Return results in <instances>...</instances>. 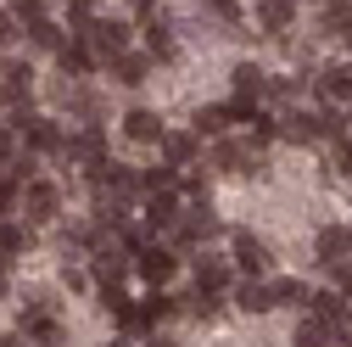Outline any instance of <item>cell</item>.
Wrapping results in <instances>:
<instances>
[{"label":"cell","instance_id":"7c38bea8","mask_svg":"<svg viewBox=\"0 0 352 347\" xmlns=\"http://www.w3.org/2000/svg\"><path fill=\"white\" fill-rule=\"evenodd\" d=\"M123 135L135 140V146H162V135H168V129H162V118H157L151 107H135V112L123 118Z\"/></svg>","mask_w":352,"mask_h":347},{"label":"cell","instance_id":"603a6c76","mask_svg":"<svg viewBox=\"0 0 352 347\" xmlns=\"http://www.w3.org/2000/svg\"><path fill=\"white\" fill-rule=\"evenodd\" d=\"M336 341H341V336H336L319 314H307V319L296 325V347H336Z\"/></svg>","mask_w":352,"mask_h":347},{"label":"cell","instance_id":"277c9868","mask_svg":"<svg viewBox=\"0 0 352 347\" xmlns=\"http://www.w3.org/2000/svg\"><path fill=\"white\" fill-rule=\"evenodd\" d=\"M0 78H6V84H0V101H6V112H12V118H23V112H28V101H34V67H28V62H12Z\"/></svg>","mask_w":352,"mask_h":347},{"label":"cell","instance_id":"52a82bcc","mask_svg":"<svg viewBox=\"0 0 352 347\" xmlns=\"http://www.w3.org/2000/svg\"><path fill=\"white\" fill-rule=\"evenodd\" d=\"M314 96H319L324 107L352 101V62H330V67H319V73H314Z\"/></svg>","mask_w":352,"mask_h":347},{"label":"cell","instance_id":"ee69618b","mask_svg":"<svg viewBox=\"0 0 352 347\" xmlns=\"http://www.w3.org/2000/svg\"><path fill=\"white\" fill-rule=\"evenodd\" d=\"M107 347H129V341H107Z\"/></svg>","mask_w":352,"mask_h":347},{"label":"cell","instance_id":"f1b7e54d","mask_svg":"<svg viewBox=\"0 0 352 347\" xmlns=\"http://www.w3.org/2000/svg\"><path fill=\"white\" fill-rule=\"evenodd\" d=\"M23 34H28V45H34V51H62V45H67V39H62V28H56L51 17H39V23H28Z\"/></svg>","mask_w":352,"mask_h":347},{"label":"cell","instance_id":"60d3db41","mask_svg":"<svg viewBox=\"0 0 352 347\" xmlns=\"http://www.w3.org/2000/svg\"><path fill=\"white\" fill-rule=\"evenodd\" d=\"M12 39H17V17H12V12H0V51H6Z\"/></svg>","mask_w":352,"mask_h":347},{"label":"cell","instance_id":"ab89813d","mask_svg":"<svg viewBox=\"0 0 352 347\" xmlns=\"http://www.w3.org/2000/svg\"><path fill=\"white\" fill-rule=\"evenodd\" d=\"M185 196H190V202H207V174H190V180H185Z\"/></svg>","mask_w":352,"mask_h":347},{"label":"cell","instance_id":"b9f144b4","mask_svg":"<svg viewBox=\"0 0 352 347\" xmlns=\"http://www.w3.org/2000/svg\"><path fill=\"white\" fill-rule=\"evenodd\" d=\"M0 347H28V336H23V330H12V336H0Z\"/></svg>","mask_w":352,"mask_h":347},{"label":"cell","instance_id":"74e56055","mask_svg":"<svg viewBox=\"0 0 352 347\" xmlns=\"http://www.w3.org/2000/svg\"><path fill=\"white\" fill-rule=\"evenodd\" d=\"M252 135L257 140H274L280 135V118H252Z\"/></svg>","mask_w":352,"mask_h":347},{"label":"cell","instance_id":"f546056e","mask_svg":"<svg viewBox=\"0 0 352 347\" xmlns=\"http://www.w3.org/2000/svg\"><path fill=\"white\" fill-rule=\"evenodd\" d=\"M212 168H224V174H246V146H235L230 135L212 146Z\"/></svg>","mask_w":352,"mask_h":347},{"label":"cell","instance_id":"4dcf8cb0","mask_svg":"<svg viewBox=\"0 0 352 347\" xmlns=\"http://www.w3.org/2000/svg\"><path fill=\"white\" fill-rule=\"evenodd\" d=\"M307 96V78H269V101H280V107H296Z\"/></svg>","mask_w":352,"mask_h":347},{"label":"cell","instance_id":"2e32d148","mask_svg":"<svg viewBox=\"0 0 352 347\" xmlns=\"http://www.w3.org/2000/svg\"><path fill=\"white\" fill-rule=\"evenodd\" d=\"M151 67H157V62H151L146 51H123V56L112 62V78H118V84H129V90H135V84H146V78H151Z\"/></svg>","mask_w":352,"mask_h":347},{"label":"cell","instance_id":"d6986e66","mask_svg":"<svg viewBox=\"0 0 352 347\" xmlns=\"http://www.w3.org/2000/svg\"><path fill=\"white\" fill-rule=\"evenodd\" d=\"M274 308H307V302H314V291H307V280H296V275H280L274 286Z\"/></svg>","mask_w":352,"mask_h":347},{"label":"cell","instance_id":"d4e9b609","mask_svg":"<svg viewBox=\"0 0 352 347\" xmlns=\"http://www.w3.org/2000/svg\"><path fill=\"white\" fill-rule=\"evenodd\" d=\"M28 241H34V235H28L23 224L0 219V264H12V257H23V252H28Z\"/></svg>","mask_w":352,"mask_h":347},{"label":"cell","instance_id":"4316f807","mask_svg":"<svg viewBox=\"0 0 352 347\" xmlns=\"http://www.w3.org/2000/svg\"><path fill=\"white\" fill-rule=\"evenodd\" d=\"M0 180H12L17 191H23V185H34V180H39V151H17V157L6 162V174H0Z\"/></svg>","mask_w":352,"mask_h":347},{"label":"cell","instance_id":"bcb514c9","mask_svg":"<svg viewBox=\"0 0 352 347\" xmlns=\"http://www.w3.org/2000/svg\"><path fill=\"white\" fill-rule=\"evenodd\" d=\"M346 51H352V34H346Z\"/></svg>","mask_w":352,"mask_h":347},{"label":"cell","instance_id":"f35d334b","mask_svg":"<svg viewBox=\"0 0 352 347\" xmlns=\"http://www.w3.org/2000/svg\"><path fill=\"white\" fill-rule=\"evenodd\" d=\"M207 6L224 17V23H241V0H207Z\"/></svg>","mask_w":352,"mask_h":347},{"label":"cell","instance_id":"e0dca14e","mask_svg":"<svg viewBox=\"0 0 352 347\" xmlns=\"http://www.w3.org/2000/svg\"><path fill=\"white\" fill-rule=\"evenodd\" d=\"M257 23L263 34H285L296 23V0H257Z\"/></svg>","mask_w":352,"mask_h":347},{"label":"cell","instance_id":"ac0fdd59","mask_svg":"<svg viewBox=\"0 0 352 347\" xmlns=\"http://www.w3.org/2000/svg\"><path fill=\"white\" fill-rule=\"evenodd\" d=\"M190 157H196V135H190V129H168V135H162V162L190 168Z\"/></svg>","mask_w":352,"mask_h":347},{"label":"cell","instance_id":"c3c4849f","mask_svg":"<svg viewBox=\"0 0 352 347\" xmlns=\"http://www.w3.org/2000/svg\"><path fill=\"white\" fill-rule=\"evenodd\" d=\"M346 123H352V118H346Z\"/></svg>","mask_w":352,"mask_h":347},{"label":"cell","instance_id":"30bf717a","mask_svg":"<svg viewBox=\"0 0 352 347\" xmlns=\"http://www.w3.org/2000/svg\"><path fill=\"white\" fill-rule=\"evenodd\" d=\"M314 252H319V264H324V269L352 264V224H324L319 241H314Z\"/></svg>","mask_w":352,"mask_h":347},{"label":"cell","instance_id":"3957f363","mask_svg":"<svg viewBox=\"0 0 352 347\" xmlns=\"http://www.w3.org/2000/svg\"><path fill=\"white\" fill-rule=\"evenodd\" d=\"M129 34H135V28H129L123 17H96V28L84 34V39H90V45H96V56H101V62L112 67V62H118V56L129 51Z\"/></svg>","mask_w":352,"mask_h":347},{"label":"cell","instance_id":"4fadbf2b","mask_svg":"<svg viewBox=\"0 0 352 347\" xmlns=\"http://www.w3.org/2000/svg\"><path fill=\"white\" fill-rule=\"evenodd\" d=\"M140 34H146V56H151V62H173V56H179V39H173V28H168L162 17H151Z\"/></svg>","mask_w":352,"mask_h":347},{"label":"cell","instance_id":"8fae6325","mask_svg":"<svg viewBox=\"0 0 352 347\" xmlns=\"http://www.w3.org/2000/svg\"><path fill=\"white\" fill-rule=\"evenodd\" d=\"M56 56H62V73H67V78H90V73H96V62H101V56H96V45H90L84 34H67V45H62Z\"/></svg>","mask_w":352,"mask_h":347},{"label":"cell","instance_id":"8d00e7d4","mask_svg":"<svg viewBox=\"0 0 352 347\" xmlns=\"http://www.w3.org/2000/svg\"><path fill=\"white\" fill-rule=\"evenodd\" d=\"M23 207V191L12 185V180H0V219H6V213H17Z\"/></svg>","mask_w":352,"mask_h":347},{"label":"cell","instance_id":"f6af8a7d","mask_svg":"<svg viewBox=\"0 0 352 347\" xmlns=\"http://www.w3.org/2000/svg\"><path fill=\"white\" fill-rule=\"evenodd\" d=\"M336 347H352V336H346V341H336Z\"/></svg>","mask_w":352,"mask_h":347},{"label":"cell","instance_id":"d590c367","mask_svg":"<svg viewBox=\"0 0 352 347\" xmlns=\"http://www.w3.org/2000/svg\"><path fill=\"white\" fill-rule=\"evenodd\" d=\"M12 157H17V129H12V123H0V174H6Z\"/></svg>","mask_w":352,"mask_h":347},{"label":"cell","instance_id":"9c48e42d","mask_svg":"<svg viewBox=\"0 0 352 347\" xmlns=\"http://www.w3.org/2000/svg\"><path fill=\"white\" fill-rule=\"evenodd\" d=\"M230 257H235V269H241L246 280H257L263 269H269V246H263L257 235H246V230L230 235Z\"/></svg>","mask_w":352,"mask_h":347},{"label":"cell","instance_id":"cb8c5ba5","mask_svg":"<svg viewBox=\"0 0 352 347\" xmlns=\"http://www.w3.org/2000/svg\"><path fill=\"white\" fill-rule=\"evenodd\" d=\"M196 286L201 291H224L230 286V264L224 257H196Z\"/></svg>","mask_w":352,"mask_h":347},{"label":"cell","instance_id":"e575fe53","mask_svg":"<svg viewBox=\"0 0 352 347\" xmlns=\"http://www.w3.org/2000/svg\"><path fill=\"white\" fill-rule=\"evenodd\" d=\"M12 17L28 28V23H39V17H45V0H12Z\"/></svg>","mask_w":352,"mask_h":347},{"label":"cell","instance_id":"484cf974","mask_svg":"<svg viewBox=\"0 0 352 347\" xmlns=\"http://www.w3.org/2000/svg\"><path fill=\"white\" fill-rule=\"evenodd\" d=\"M179 302H185V314H190V319H218V314H224L218 291H201V286H190V297H179Z\"/></svg>","mask_w":352,"mask_h":347},{"label":"cell","instance_id":"44dd1931","mask_svg":"<svg viewBox=\"0 0 352 347\" xmlns=\"http://www.w3.org/2000/svg\"><path fill=\"white\" fill-rule=\"evenodd\" d=\"M235 308H246V314H269V308H274V291L263 286V280H241V286H235Z\"/></svg>","mask_w":352,"mask_h":347},{"label":"cell","instance_id":"ba28073f","mask_svg":"<svg viewBox=\"0 0 352 347\" xmlns=\"http://www.w3.org/2000/svg\"><path fill=\"white\" fill-rule=\"evenodd\" d=\"M6 123L17 129V135H28V151H62V146H67V135H62L51 118H28V112H23V118H6Z\"/></svg>","mask_w":352,"mask_h":347},{"label":"cell","instance_id":"5bb4252c","mask_svg":"<svg viewBox=\"0 0 352 347\" xmlns=\"http://www.w3.org/2000/svg\"><path fill=\"white\" fill-rule=\"evenodd\" d=\"M230 123H246V118L235 112V101H230V107H201V112H196V135L224 140V135H230Z\"/></svg>","mask_w":352,"mask_h":347},{"label":"cell","instance_id":"7a4b0ae2","mask_svg":"<svg viewBox=\"0 0 352 347\" xmlns=\"http://www.w3.org/2000/svg\"><path fill=\"white\" fill-rule=\"evenodd\" d=\"M173 269H179V252H173V246L146 241V246L135 252V275H140L146 286H168V280H173Z\"/></svg>","mask_w":352,"mask_h":347},{"label":"cell","instance_id":"7402d4cb","mask_svg":"<svg viewBox=\"0 0 352 347\" xmlns=\"http://www.w3.org/2000/svg\"><path fill=\"white\" fill-rule=\"evenodd\" d=\"M173 185H179V168H173V162L140 168V191H146V196H162V191H173Z\"/></svg>","mask_w":352,"mask_h":347},{"label":"cell","instance_id":"7bdbcfd3","mask_svg":"<svg viewBox=\"0 0 352 347\" xmlns=\"http://www.w3.org/2000/svg\"><path fill=\"white\" fill-rule=\"evenodd\" d=\"M6 291H12V280H6V264H0V302H6Z\"/></svg>","mask_w":352,"mask_h":347},{"label":"cell","instance_id":"8992f818","mask_svg":"<svg viewBox=\"0 0 352 347\" xmlns=\"http://www.w3.org/2000/svg\"><path fill=\"white\" fill-rule=\"evenodd\" d=\"M23 213L34 224H51L56 213H62V185H51V180H34V185H23Z\"/></svg>","mask_w":352,"mask_h":347},{"label":"cell","instance_id":"6da1fadb","mask_svg":"<svg viewBox=\"0 0 352 347\" xmlns=\"http://www.w3.org/2000/svg\"><path fill=\"white\" fill-rule=\"evenodd\" d=\"M230 90H235V112L252 123V107H257L263 96H269V73H263L257 62H241V67L230 73Z\"/></svg>","mask_w":352,"mask_h":347},{"label":"cell","instance_id":"7dc6e473","mask_svg":"<svg viewBox=\"0 0 352 347\" xmlns=\"http://www.w3.org/2000/svg\"><path fill=\"white\" fill-rule=\"evenodd\" d=\"M0 73H6V67H0Z\"/></svg>","mask_w":352,"mask_h":347},{"label":"cell","instance_id":"d6a6232c","mask_svg":"<svg viewBox=\"0 0 352 347\" xmlns=\"http://www.w3.org/2000/svg\"><path fill=\"white\" fill-rule=\"evenodd\" d=\"M67 23H73V34H90L96 28V0H67Z\"/></svg>","mask_w":352,"mask_h":347},{"label":"cell","instance_id":"9a60e30c","mask_svg":"<svg viewBox=\"0 0 352 347\" xmlns=\"http://www.w3.org/2000/svg\"><path fill=\"white\" fill-rule=\"evenodd\" d=\"M179 219H185V213H179V196H173V191H162V196L146 202V230H151V235H157V230H173Z\"/></svg>","mask_w":352,"mask_h":347},{"label":"cell","instance_id":"83f0119b","mask_svg":"<svg viewBox=\"0 0 352 347\" xmlns=\"http://www.w3.org/2000/svg\"><path fill=\"white\" fill-rule=\"evenodd\" d=\"M23 336H28V341H39V347H62V325H56V314L23 319Z\"/></svg>","mask_w":352,"mask_h":347},{"label":"cell","instance_id":"ffe728a7","mask_svg":"<svg viewBox=\"0 0 352 347\" xmlns=\"http://www.w3.org/2000/svg\"><path fill=\"white\" fill-rule=\"evenodd\" d=\"M319 28L324 34H352V0H319Z\"/></svg>","mask_w":352,"mask_h":347},{"label":"cell","instance_id":"1f68e13d","mask_svg":"<svg viewBox=\"0 0 352 347\" xmlns=\"http://www.w3.org/2000/svg\"><path fill=\"white\" fill-rule=\"evenodd\" d=\"M173 314V297L162 291V286H151V297L140 302V325H157V319H168Z\"/></svg>","mask_w":352,"mask_h":347},{"label":"cell","instance_id":"836d02e7","mask_svg":"<svg viewBox=\"0 0 352 347\" xmlns=\"http://www.w3.org/2000/svg\"><path fill=\"white\" fill-rule=\"evenodd\" d=\"M330 174H341V180H352V135L330 140Z\"/></svg>","mask_w":352,"mask_h":347},{"label":"cell","instance_id":"5b68a950","mask_svg":"<svg viewBox=\"0 0 352 347\" xmlns=\"http://www.w3.org/2000/svg\"><path fill=\"white\" fill-rule=\"evenodd\" d=\"M207 235H218V213H212L207 202H190L185 219L173 224V246H196V241H207Z\"/></svg>","mask_w":352,"mask_h":347}]
</instances>
